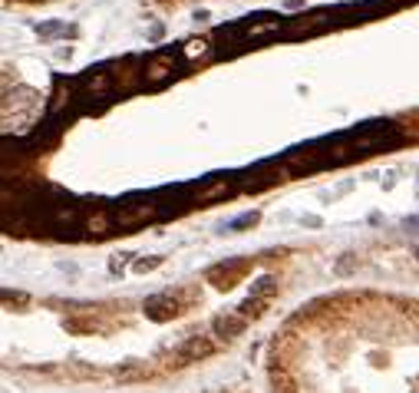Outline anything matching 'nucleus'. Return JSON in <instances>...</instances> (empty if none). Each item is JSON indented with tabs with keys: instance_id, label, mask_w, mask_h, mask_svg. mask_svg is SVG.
Returning <instances> with one entry per match:
<instances>
[{
	"instance_id": "f257e3e1",
	"label": "nucleus",
	"mask_w": 419,
	"mask_h": 393,
	"mask_svg": "<svg viewBox=\"0 0 419 393\" xmlns=\"http://www.w3.org/2000/svg\"><path fill=\"white\" fill-rule=\"evenodd\" d=\"M271 393H419V308L334 298L297 314L268 357Z\"/></svg>"
}]
</instances>
